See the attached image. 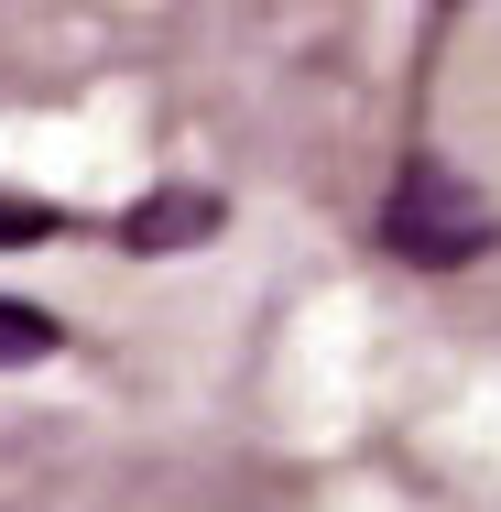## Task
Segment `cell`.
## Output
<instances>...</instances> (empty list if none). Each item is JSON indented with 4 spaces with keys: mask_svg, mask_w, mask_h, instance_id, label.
<instances>
[{
    "mask_svg": "<svg viewBox=\"0 0 501 512\" xmlns=\"http://www.w3.org/2000/svg\"><path fill=\"white\" fill-rule=\"evenodd\" d=\"M458 11H469V0H425V33H414V120H425V88H436V55H447Z\"/></svg>",
    "mask_w": 501,
    "mask_h": 512,
    "instance_id": "5",
    "label": "cell"
},
{
    "mask_svg": "<svg viewBox=\"0 0 501 512\" xmlns=\"http://www.w3.org/2000/svg\"><path fill=\"white\" fill-rule=\"evenodd\" d=\"M371 251L403 262V273H469V262H491V251H501V207L480 197L425 131H403L393 186L371 197Z\"/></svg>",
    "mask_w": 501,
    "mask_h": 512,
    "instance_id": "1",
    "label": "cell"
},
{
    "mask_svg": "<svg viewBox=\"0 0 501 512\" xmlns=\"http://www.w3.org/2000/svg\"><path fill=\"white\" fill-rule=\"evenodd\" d=\"M229 229V197L218 186H153L142 207H109V240L120 251H142V262H164V251H197Z\"/></svg>",
    "mask_w": 501,
    "mask_h": 512,
    "instance_id": "2",
    "label": "cell"
},
{
    "mask_svg": "<svg viewBox=\"0 0 501 512\" xmlns=\"http://www.w3.org/2000/svg\"><path fill=\"white\" fill-rule=\"evenodd\" d=\"M44 240H109V218H88V207H55V197H22V186H0V251H44Z\"/></svg>",
    "mask_w": 501,
    "mask_h": 512,
    "instance_id": "3",
    "label": "cell"
},
{
    "mask_svg": "<svg viewBox=\"0 0 501 512\" xmlns=\"http://www.w3.org/2000/svg\"><path fill=\"white\" fill-rule=\"evenodd\" d=\"M66 349V316L33 306V295H0V371H33V360H55Z\"/></svg>",
    "mask_w": 501,
    "mask_h": 512,
    "instance_id": "4",
    "label": "cell"
}]
</instances>
